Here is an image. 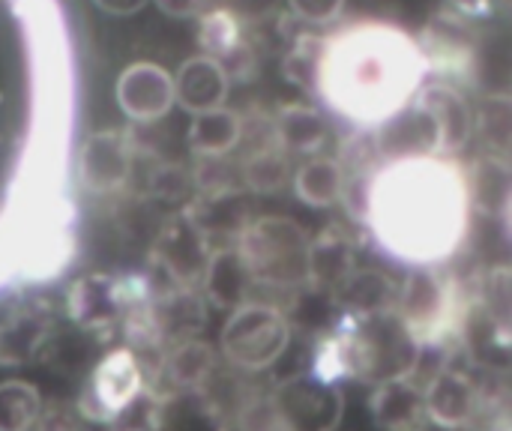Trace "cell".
<instances>
[{
    "label": "cell",
    "mask_w": 512,
    "mask_h": 431,
    "mask_svg": "<svg viewBox=\"0 0 512 431\" xmlns=\"http://www.w3.org/2000/svg\"><path fill=\"white\" fill-rule=\"evenodd\" d=\"M48 324L33 315H18L9 327L0 330V363L3 366H21L27 363L36 348L45 342Z\"/></svg>",
    "instance_id": "4dcf8cb0"
},
{
    "label": "cell",
    "mask_w": 512,
    "mask_h": 431,
    "mask_svg": "<svg viewBox=\"0 0 512 431\" xmlns=\"http://www.w3.org/2000/svg\"><path fill=\"white\" fill-rule=\"evenodd\" d=\"M321 42L318 36H300L294 42V48L288 51L282 69H285V78L300 84L303 90H312L318 87V63H321Z\"/></svg>",
    "instance_id": "d6a6232c"
},
{
    "label": "cell",
    "mask_w": 512,
    "mask_h": 431,
    "mask_svg": "<svg viewBox=\"0 0 512 431\" xmlns=\"http://www.w3.org/2000/svg\"><path fill=\"white\" fill-rule=\"evenodd\" d=\"M465 186H468V201H474L480 210L507 219L510 213V168L504 159L498 156H486L480 162H474V168L465 174Z\"/></svg>",
    "instance_id": "83f0119b"
},
{
    "label": "cell",
    "mask_w": 512,
    "mask_h": 431,
    "mask_svg": "<svg viewBox=\"0 0 512 431\" xmlns=\"http://www.w3.org/2000/svg\"><path fill=\"white\" fill-rule=\"evenodd\" d=\"M198 285L216 309H228V312L249 303L252 291H255V279H252L243 255L237 252V246L213 249Z\"/></svg>",
    "instance_id": "d6986e66"
},
{
    "label": "cell",
    "mask_w": 512,
    "mask_h": 431,
    "mask_svg": "<svg viewBox=\"0 0 512 431\" xmlns=\"http://www.w3.org/2000/svg\"><path fill=\"white\" fill-rule=\"evenodd\" d=\"M207 258H210L207 231L195 216L189 213L171 216L162 225L156 246H153V261L171 279V285L198 288Z\"/></svg>",
    "instance_id": "30bf717a"
},
{
    "label": "cell",
    "mask_w": 512,
    "mask_h": 431,
    "mask_svg": "<svg viewBox=\"0 0 512 431\" xmlns=\"http://www.w3.org/2000/svg\"><path fill=\"white\" fill-rule=\"evenodd\" d=\"M450 3H453V9H456L459 15L486 18V15L495 12V3H498V0H450ZM501 3H504V0H501Z\"/></svg>",
    "instance_id": "f35d334b"
},
{
    "label": "cell",
    "mask_w": 512,
    "mask_h": 431,
    "mask_svg": "<svg viewBox=\"0 0 512 431\" xmlns=\"http://www.w3.org/2000/svg\"><path fill=\"white\" fill-rule=\"evenodd\" d=\"M171 18H198L207 12L210 0H153Z\"/></svg>",
    "instance_id": "74e56055"
},
{
    "label": "cell",
    "mask_w": 512,
    "mask_h": 431,
    "mask_svg": "<svg viewBox=\"0 0 512 431\" xmlns=\"http://www.w3.org/2000/svg\"><path fill=\"white\" fill-rule=\"evenodd\" d=\"M273 138L282 147V153L312 156L327 144V123H324L321 111H315L312 105L291 102L276 111Z\"/></svg>",
    "instance_id": "cb8c5ba5"
},
{
    "label": "cell",
    "mask_w": 512,
    "mask_h": 431,
    "mask_svg": "<svg viewBox=\"0 0 512 431\" xmlns=\"http://www.w3.org/2000/svg\"><path fill=\"white\" fill-rule=\"evenodd\" d=\"M291 345V327L276 306L243 303L222 327L219 348L225 360L243 372H264L282 360Z\"/></svg>",
    "instance_id": "5b68a950"
},
{
    "label": "cell",
    "mask_w": 512,
    "mask_h": 431,
    "mask_svg": "<svg viewBox=\"0 0 512 431\" xmlns=\"http://www.w3.org/2000/svg\"><path fill=\"white\" fill-rule=\"evenodd\" d=\"M294 195L306 204V207H333L336 201H342V189H345V168L339 165V159L330 156H315L306 165H300V171L291 180Z\"/></svg>",
    "instance_id": "4316f807"
},
{
    "label": "cell",
    "mask_w": 512,
    "mask_h": 431,
    "mask_svg": "<svg viewBox=\"0 0 512 431\" xmlns=\"http://www.w3.org/2000/svg\"><path fill=\"white\" fill-rule=\"evenodd\" d=\"M408 431H423V429H408Z\"/></svg>",
    "instance_id": "b9f144b4"
},
{
    "label": "cell",
    "mask_w": 512,
    "mask_h": 431,
    "mask_svg": "<svg viewBox=\"0 0 512 431\" xmlns=\"http://www.w3.org/2000/svg\"><path fill=\"white\" fill-rule=\"evenodd\" d=\"M117 105L129 120L153 123L174 108V75L159 63H132L117 78Z\"/></svg>",
    "instance_id": "4fadbf2b"
},
{
    "label": "cell",
    "mask_w": 512,
    "mask_h": 431,
    "mask_svg": "<svg viewBox=\"0 0 512 431\" xmlns=\"http://www.w3.org/2000/svg\"><path fill=\"white\" fill-rule=\"evenodd\" d=\"M486 318L510 333V270L498 267L486 279Z\"/></svg>",
    "instance_id": "836d02e7"
},
{
    "label": "cell",
    "mask_w": 512,
    "mask_h": 431,
    "mask_svg": "<svg viewBox=\"0 0 512 431\" xmlns=\"http://www.w3.org/2000/svg\"><path fill=\"white\" fill-rule=\"evenodd\" d=\"M18 315H21L18 297H15V294H9V291H0V330H3V327H9Z\"/></svg>",
    "instance_id": "60d3db41"
},
{
    "label": "cell",
    "mask_w": 512,
    "mask_h": 431,
    "mask_svg": "<svg viewBox=\"0 0 512 431\" xmlns=\"http://www.w3.org/2000/svg\"><path fill=\"white\" fill-rule=\"evenodd\" d=\"M288 6L297 15V21L324 27V24L339 21V15L345 9V0H288Z\"/></svg>",
    "instance_id": "8d00e7d4"
},
{
    "label": "cell",
    "mask_w": 512,
    "mask_h": 431,
    "mask_svg": "<svg viewBox=\"0 0 512 431\" xmlns=\"http://www.w3.org/2000/svg\"><path fill=\"white\" fill-rule=\"evenodd\" d=\"M372 147L384 165L393 162H411L441 153V135L435 120L411 99L399 111H393L387 120H381L372 129Z\"/></svg>",
    "instance_id": "8fae6325"
},
{
    "label": "cell",
    "mask_w": 512,
    "mask_h": 431,
    "mask_svg": "<svg viewBox=\"0 0 512 431\" xmlns=\"http://www.w3.org/2000/svg\"><path fill=\"white\" fill-rule=\"evenodd\" d=\"M420 345L441 342L456 324V294L453 285L435 267H414L399 288L393 309Z\"/></svg>",
    "instance_id": "52a82bcc"
},
{
    "label": "cell",
    "mask_w": 512,
    "mask_h": 431,
    "mask_svg": "<svg viewBox=\"0 0 512 431\" xmlns=\"http://www.w3.org/2000/svg\"><path fill=\"white\" fill-rule=\"evenodd\" d=\"M150 189L162 201H180L192 192V174L180 165H162L150 177Z\"/></svg>",
    "instance_id": "e575fe53"
},
{
    "label": "cell",
    "mask_w": 512,
    "mask_h": 431,
    "mask_svg": "<svg viewBox=\"0 0 512 431\" xmlns=\"http://www.w3.org/2000/svg\"><path fill=\"white\" fill-rule=\"evenodd\" d=\"M213 369H216V351L198 336L171 345V351H165L162 357L159 375L171 384V390H204Z\"/></svg>",
    "instance_id": "d4e9b609"
},
{
    "label": "cell",
    "mask_w": 512,
    "mask_h": 431,
    "mask_svg": "<svg viewBox=\"0 0 512 431\" xmlns=\"http://www.w3.org/2000/svg\"><path fill=\"white\" fill-rule=\"evenodd\" d=\"M147 321L162 345H177L186 339H198L204 330V300L195 288L171 285L162 294H150Z\"/></svg>",
    "instance_id": "9a60e30c"
},
{
    "label": "cell",
    "mask_w": 512,
    "mask_h": 431,
    "mask_svg": "<svg viewBox=\"0 0 512 431\" xmlns=\"http://www.w3.org/2000/svg\"><path fill=\"white\" fill-rule=\"evenodd\" d=\"M150 431H228L225 414L207 390H165L153 399Z\"/></svg>",
    "instance_id": "5bb4252c"
},
{
    "label": "cell",
    "mask_w": 512,
    "mask_h": 431,
    "mask_svg": "<svg viewBox=\"0 0 512 431\" xmlns=\"http://www.w3.org/2000/svg\"><path fill=\"white\" fill-rule=\"evenodd\" d=\"M414 102L435 120L438 135H441V153H456L465 147L474 135V111L468 99L447 81H432L420 84L414 93Z\"/></svg>",
    "instance_id": "2e32d148"
},
{
    "label": "cell",
    "mask_w": 512,
    "mask_h": 431,
    "mask_svg": "<svg viewBox=\"0 0 512 431\" xmlns=\"http://www.w3.org/2000/svg\"><path fill=\"white\" fill-rule=\"evenodd\" d=\"M351 270H354V246L342 231L327 228L315 240H309V249H306V285L309 288L333 294Z\"/></svg>",
    "instance_id": "ffe728a7"
},
{
    "label": "cell",
    "mask_w": 512,
    "mask_h": 431,
    "mask_svg": "<svg viewBox=\"0 0 512 431\" xmlns=\"http://www.w3.org/2000/svg\"><path fill=\"white\" fill-rule=\"evenodd\" d=\"M237 426H240V431H282L279 420H276V411L270 405V396H252L240 408Z\"/></svg>",
    "instance_id": "d590c367"
},
{
    "label": "cell",
    "mask_w": 512,
    "mask_h": 431,
    "mask_svg": "<svg viewBox=\"0 0 512 431\" xmlns=\"http://www.w3.org/2000/svg\"><path fill=\"white\" fill-rule=\"evenodd\" d=\"M270 405L282 431H336L345 414L342 390L315 372L282 378L270 393Z\"/></svg>",
    "instance_id": "8992f818"
},
{
    "label": "cell",
    "mask_w": 512,
    "mask_h": 431,
    "mask_svg": "<svg viewBox=\"0 0 512 431\" xmlns=\"http://www.w3.org/2000/svg\"><path fill=\"white\" fill-rule=\"evenodd\" d=\"M309 234L303 225L285 216H258L237 234V252L243 255L255 285L297 288L306 282Z\"/></svg>",
    "instance_id": "277c9868"
},
{
    "label": "cell",
    "mask_w": 512,
    "mask_h": 431,
    "mask_svg": "<svg viewBox=\"0 0 512 431\" xmlns=\"http://www.w3.org/2000/svg\"><path fill=\"white\" fill-rule=\"evenodd\" d=\"M291 165L288 156L276 147H261L243 162V183L255 195H276L288 186Z\"/></svg>",
    "instance_id": "f546056e"
},
{
    "label": "cell",
    "mask_w": 512,
    "mask_h": 431,
    "mask_svg": "<svg viewBox=\"0 0 512 431\" xmlns=\"http://www.w3.org/2000/svg\"><path fill=\"white\" fill-rule=\"evenodd\" d=\"M420 351L423 345L396 312L345 315L342 324L321 342L315 375L333 384L348 378L366 387H381L414 378Z\"/></svg>",
    "instance_id": "3957f363"
},
{
    "label": "cell",
    "mask_w": 512,
    "mask_h": 431,
    "mask_svg": "<svg viewBox=\"0 0 512 431\" xmlns=\"http://www.w3.org/2000/svg\"><path fill=\"white\" fill-rule=\"evenodd\" d=\"M147 303H150V291L144 288V282L114 279L102 273L81 276L66 294L69 318L90 333L111 330L120 318H126L135 309H144Z\"/></svg>",
    "instance_id": "9c48e42d"
},
{
    "label": "cell",
    "mask_w": 512,
    "mask_h": 431,
    "mask_svg": "<svg viewBox=\"0 0 512 431\" xmlns=\"http://www.w3.org/2000/svg\"><path fill=\"white\" fill-rule=\"evenodd\" d=\"M477 387L465 372L441 369L423 390V414L447 431L465 429L477 414Z\"/></svg>",
    "instance_id": "e0dca14e"
},
{
    "label": "cell",
    "mask_w": 512,
    "mask_h": 431,
    "mask_svg": "<svg viewBox=\"0 0 512 431\" xmlns=\"http://www.w3.org/2000/svg\"><path fill=\"white\" fill-rule=\"evenodd\" d=\"M132 144L117 129L90 132L78 150V183L90 195H114L129 183Z\"/></svg>",
    "instance_id": "7c38bea8"
},
{
    "label": "cell",
    "mask_w": 512,
    "mask_h": 431,
    "mask_svg": "<svg viewBox=\"0 0 512 431\" xmlns=\"http://www.w3.org/2000/svg\"><path fill=\"white\" fill-rule=\"evenodd\" d=\"M243 138V120L237 111L231 108H213L204 114H195L186 132L189 147L201 156V159H222L225 153H231Z\"/></svg>",
    "instance_id": "484cf974"
},
{
    "label": "cell",
    "mask_w": 512,
    "mask_h": 431,
    "mask_svg": "<svg viewBox=\"0 0 512 431\" xmlns=\"http://www.w3.org/2000/svg\"><path fill=\"white\" fill-rule=\"evenodd\" d=\"M399 297V285L381 273V270H360L354 267L342 285L333 291L336 306L345 315H378V312H393Z\"/></svg>",
    "instance_id": "44dd1931"
},
{
    "label": "cell",
    "mask_w": 512,
    "mask_h": 431,
    "mask_svg": "<svg viewBox=\"0 0 512 431\" xmlns=\"http://www.w3.org/2000/svg\"><path fill=\"white\" fill-rule=\"evenodd\" d=\"M198 42L213 60H225L231 51L243 45V24L231 9H210L201 15Z\"/></svg>",
    "instance_id": "1f68e13d"
},
{
    "label": "cell",
    "mask_w": 512,
    "mask_h": 431,
    "mask_svg": "<svg viewBox=\"0 0 512 431\" xmlns=\"http://www.w3.org/2000/svg\"><path fill=\"white\" fill-rule=\"evenodd\" d=\"M228 84H231V78L225 75L222 63L207 54H198V57L183 60V66L177 69L174 102L195 117V114L222 108L225 96H228Z\"/></svg>",
    "instance_id": "ac0fdd59"
},
{
    "label": "cell",
    "mask_w": 512,
    "mask_h": 431,
    "mask_svg": "<svg viewBox=\"0 0 512 431\" xmlns=\"http://www.w3.org/2000/svg\"><path fill=\"white\" fill-rule=\"evenodd\" d=\"M417 51L423 57L426 72L429 69L465 72L471 66V57H474V45H471L465 27H459V21H450V18L432 21L423 33V39L417 42Z\"/></svg>",
    "instance_id": "603a6c76"
},
{
    "label": "cell",
    "mask_w": 512,
    "mask_h": 431,
    "mask_svg": "<svg viewBox=\"0 0 512 431\" xmlns=\"http://www.w3.org/2000/svg\"><path fill=\"white\" fill-rule=\"evenodd\" d=\"M93 3L111 15H135L138 9L147 6V0H93Z\"/></svg>",
    "instance_id": "ab89813d"
},
{
    "label": "cell",
    "mask_w": 512,
    "mask_h": 431,
    "mask_svg": "<svg viewBox=\"0 0 512 431\" xmlns=\"http://www.w3.org/2000/svg\"><path fill=\"white\" fill-rule=\"evenodd\" d=\"M465 171L438 156L378 168L366 225L378 243L411 267L447 261L468 234Z\"/></svg>",
    "instance_id": "6da1fadb"
},
{
    "label": "cell",
    "mask_w": 512,
    "mask_h": 431,
    "mask_svg": "<svg viewBox=\"0 0 512 431\" xmlns=\"http://www.w3.org/2000/svg\"><path fill=\"white\" fill-rule=\"evenodd\" d=\"M39 420V390L27 381H0V431H33Z\"/></svg>",
    "instance_id": "f1b7e54d"
},
{
    "label": "cell",
    "mask_w": 512,
    "mask_h": 431,
    "mask_svg": "<svg viewBox=\"0 0 512 431\" xmlns=\"http://www.w3.org/2000/svg\"><path fill=\"white\" fill-rule=\"evenodd\" d=\"M147 390L144 369L129 348H117L93 369L90 384L78 402V411L87 423L111 426L117 423Z\"/></svg>",
    "instance_id": "ba28073f"
},
{
    "label": "cell",
    "mask_w": 512,
    "mask_h": 431,
    "mask_svg": "<svg viewBox=\"0 0 512 431\" xmlns=\"http://www.w3.org/2000/svg\"><path fill=\"white\" fill-rule=\"evenodd\" d=\"M372 420L381 431H408L420 429L423 423V387L414 384V378L390 381L381 387H372Z\"/></svg>",
    "instance_id": "7402d4cb"
},
{
    "label": "cell",
    "mask_w": 512,
    "mask_h": 431,
    "mask_svg": "<svg viewBox=\"0 0 512 431\" xmlns=\"http://www.w3.org/2000/svg\"><path fill=\"white\" fill-rule=\"evenodd\" d=\"M423 75V57L408 33L381 21H363L321 42L315 93L336 114L375 129L414 99Z\"/></svg>",
    "instance_id": "7a4b0ae2"
}]
</instances>
